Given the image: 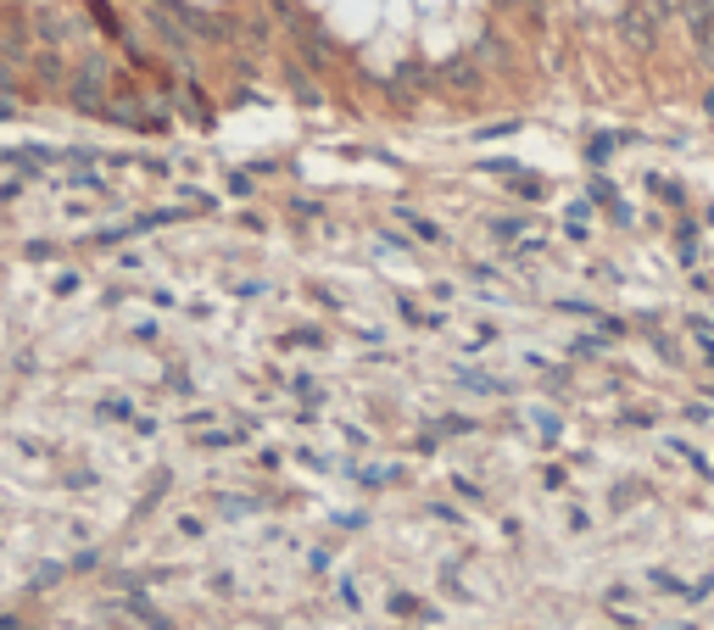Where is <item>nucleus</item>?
<instances>
[{
  "label": "nucleus",
  "instance_id": "obj_5",
  "mask_svg": "<svg viewBox=\"0 0 714 630\" xmlns=\"http://www.w3.org/2000/svg\"><path fill=\"white\" fill-rule=\"evenodd\" d=\"M68 73H73V68H62V57H57V51H39V57H34V78H39V84L68 89Z\"/></svg>",
  "mask_w": 714,
  "mask_h": 630
},
{
  "label": "nucleus",
  "instance_id": "obj_3",
  "mask_svg": "<svg viewBox=\"0 0 714 630\" xmlns=\"http://www.w3.org/2000/svg\"><path fill=\"white\" fill-rule=\"evenodd\" d=\"M441 78H447L452 89H481V84H486V73H481V62H474V57L447 62V68H441Z\"/></svg>",
  "mask_w": 714,
  "mask_h": 630
},
{
  "label": "nucleus",
  "instance_id": "obj_1",
  "mask_svg": "<svg viewBox=\"0 0 714 630\" xmlns=\"http://www.w3.org/2000/svg\"><path fill=\"white\" fill-rule=\"evenodd\" d=\"M107 78H112V62L101 57V51H89L73 73H68V107L78 112V118H107V107H112V95H107Z\"/></svg>",
  "mask_w": 714,
  "mask_h": 630
},
{
  "label": "nucleus",
  "instance_id": "obj_4",
  "mask_svg": "<svg viewBox=\"0 0 714 630\" xmlns=\"http://www.w3.org/2000/svg\"><path fill=\"white\" fill-rule=\"evenodd\" d=\"M34 34H39V39H45V45H51V51H57L62 39H73V34H78V23H73V17H57V12H45V17L34 23Z\"/></svg>",
  "mask_w": 714,
  "mask_h": 630
},
{
  "label": "nucleus",
  "instance_id": "obj_8",
  "mask_svg": "<svg viewBox=\"0 0 714 630\" xmlns=\"http://www.w3.org/2000/svg\"><path fill=\"white\" fill-rule=\"evenodd\" d=\"M397 218H402V223H408V229L424 240V246H441V229H436L431 218H424V213H413V207H397Z\"/></svg>",
  "mask_w": 714,
  "mask_h": 630
},
{
  "label": "nucleus",
  "instance_id": "obj_14",
  "mask_svg": "<svg viewBox=\"0 0 714 630\" xmlns=\"http://www.w3.org/2000/svg\"><path fill=\"white\" fill-rule=\"evenodd\" d=\"M703 118H709V123H714V84H709V89H703Z\"/></svg>",
  "mask_w": 714,
  "mask_h": 630
},
{
  "label": "nucleus",
  "instance_id": "obj_2",
  "mask_svg": "<svg viewBox=\"0 0 714 630\" xmlns=\"http://www.w3.org/2000/svg\"><path fill=\"white\" fill-rule=\"evenodd\" d=\"M614 28H620V39L631 45L637 57H653V45H658V17L648 12V0H626V7H620V23H614Z\"/></svg>",
  "mask_w": 714,
  "mask_h": 630
},
{
  "label": "nucleus",
  "instance_id": "obj_11",
  "mask_svg": "<svg viewBox=\"0 0 714 630\" xmlns=\"http://www.w3.org/2000/svg\"><path fill=\"white\" fill-rule=\"evenodd\" d=\"M648 12H653L658 23H670V17L681 12V0H648Z\"/></svg>",
  "mask_w": 714,
  "mask_h": 630
},
{
  "label": "nucleus",
  "instance_id": "obj_9",
  "mask_svg": "<svg viewBox=\"0 0 714 630\" xmlns=\"http://www.w3.org/2000/svg\"><path fill=\"white\" fill-rule=\"evenodd\" d=\"M503 134H519V118H508V123H481V129H474V140H503Z\"/></svg>",
  "mask_w": 714,
  "mask_h": 630
},
{
  "label": "nucleus",
  "instance_id": "obj_6",
  "mask_svg": "<svg viewBox=\"0 0 714 630\" xmlns=\"http://www.w3.org/2000/svg\"><path fill=\"white\" fill-rule=\"evenodd\" d=\"M297 34H302V51L313 57V68H329V34H324V23H302Z\"/></svg>",
  "mask_w": 714,
  "mask_h": 630
},
{
  "label": "nucleus",
  "instance_id": "obj_16",
  "mask_svg": "<svg viewBox=\"0 0 714 630\" xmlns=\"http://www.w3.org/2000/svg\"><path fill=\"white\" fill-rule=\"evenodd\" d=\"M497 7H513V0H497Z\"/></svg>",
  "mask_w": 714,
  "mask_h": 630
},
{
  "label": "nucleus",
  "instance_id": "obj_12",
  "mask_svg": "<svg viewBox=\"0 0 714 630\" xmlns=\"http://www.w3.org/2000/svg\"><path fill=\"white\" fill-rule=\"evenodd\" d=\"M586 196H592V202H608V207H614V184H608V179L597 173V179L586 184Z\"/></svg>",
  "mask_w": 714,
  "mask_h": 630
},
{
  "label": "nucleus",
  "instance_id": "obj_10",
  "mask_svg": "<svg viewBox=\"0 0 714 630\" xmlns=\"http://www.w3.org/2000/svg\"><path fill=\"white\" fill-rule=\"evenodd\" d=\"M424 78H431V73H424V62H402L397 68V84H424Z\"/></svg>",
  "mask_w": 714,
  "mask_h": 630
},
{
  "label": "nucleus",
  "instance_id": "obj_13",
  "mask_svg": "<svg viewBox=\"0 0 714 630\" xmlns=\"http://www.w3.org/2000/svg\"><path fill=\"white\" fill-rule=\"evenodd\" d=\"M519 229H525V218H497V223H492V234H503V240L519 234Z\"/></svg>",
  "mask_w": 714,
  "mask_h": 630
},
{
  "label": "nucleus",
  "instance_id": "obj_15",
  "mask_svg": "<svg viewBox=\"0 0 714 630\" xmlns=\"http://www.w3.org/2000/svg\"><path fill=\"white\" fill-rule=\"evenodd\" d=\"M12 118H17V107L7 101V95H0V123H12Z\"/></svg>",
  "mask_w": 714,
  "mask_h": 630
},
{
  "label": "nucleus",
  "instance_id": "obj_7",
  "mask_svg": "<svg viewBox=\"0 0 714 630\" xmlns=\"http://www.w3.org/2000/svg\"><path fill=\"white\" fill-rule=\"evenodd\" d=\"M614 145H620V129H614V134H592V140H586V152H581V157H586V168H592V173H603V168H608Z\"/></svg>",
  "mask_w": 714,
  "mask_h": 630
}]
</instances>
